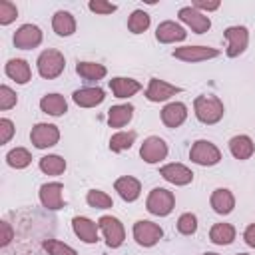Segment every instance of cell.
Returning <instances> with one entry per match:
<instances>
[{
    "instance_id": "cell-1",
    "label": "cell",
    "mask_w": 255,
    "mask_h": 255,
    "mask_svg": "<svg viewBox=\"0 0 255 255\" xmlns=\"http://www.w3.org/2000/svg\"><path fill=\"white\" fill-rule=\"evenodd\" d=\"M193 112H195V118L201 124L213 126L223 118L225 108H223V102L217 96H197L193 100Z\"/></svg>"
},
{
    "instance_id": "cell-2",
    "label": "cell",
    "mask_w": 255,
    "mask_h": 255,
    "mask_svg": "<svg viewBox=\"0 0 255 255\" xmlns=\"http://www.w3.org/2000/svg\"><path fill=\"white\" fill-rule=\"evenodd\" d=\"M36 66H38V74L44 78V80H54L58 78L64 68H66V58L60 50H54V48H48L44 50L38 60H36Z\"/></svg>"
},
{
    "instance_id": "cell-3",
    "label": "cell",
    "mask_w": 255,
    "mask_h": 255,
    "mask_svg": "<svg viewBox=\"0 0 255 255\" xmlns=\"http://www.w3.org/2000/svg\"><path fill=\"white\" fill-rule=\"evenodd\" d=\"M173 207H175V195H173V191H169L165 187H153L145 199V209L157 217L169 215L173 211Z\"/></svg>"
},
{
    "instance_id": "cell-4",
    "label": "cell",
    "mask_w": 255,
    "mask_h": 255,
    "mask_svg": "<svg viewBox=\"0 0 255 255\" xmlns=\"http://www.w3.org/2000/svg\"><path fill=\"white\" fill-rule=\"evenodd\" d=\"M189 159L193 163H197V165L209 167V165H215V163L221 161V151L213 141L197 139V141H193V145L189 149Z\"/></svg>"
},
{
    "instance_id": "cell-5",
    "label": "cell",
    "mask_w": 255,
    "mask_h": 255,
    "mask_svg": "<svg viewBox=\"0 0 255 255\" xmlns=\"http://www.w3.org/2000/svg\"><path fill=\"white\" fill-rule=\"evenodd\" d=\"M98 227L104 233V239H106V245L108 247L116 249V247H120L124 243L126 229H124V223L118 217H114V215H102L98 219Z\"/></svg>"
},
{
    "instance_id": "cell-6",
    "label": "cell",
    "mask_w": 255,
    "mask_h": 255,
    "mask_svg": "<svg viewBox=\"0 0 255 255\" xmlns=\"http://www.w3.org/2000/svg\"><path fill=\"white\" fill-rule=\"evenodd\" d=\"M131 233H133L135 243L141 245V247H153V245L163 237V229H161L157 223L149 221V219H139V221H135Z\"/></svg>"
},
{
    "instance_id": "cell-7",
    "label": "cell",
    "mask_w": 255,
    "mask_h": 255,
    "mask_svg": "<svg viewBox=\"0 0 255 255\" xmlns=\"http://www.w3.org/2000/svg\"><path fill=\"white\" fill-rule=\"evenodd\" d=\"M30 141H32V145L38 147V149H48V147H52V145H56V143L60 141V129H58V126H54V124H44V122H40V124H36V126L32 128V131H30Z\"/></svg>"
},
{
    "instance_id": "cell-8",
    "label": "cell",
    "mask_w": 255,
    "mask_h": 255,
    "mask_svg": "<svg viewBox=\"0 0 255 255\" xmlns=\"http://www.w3.org/2000/svg\"><path fill=\"white\" fill-rule=\"evenodd\" d=\"M223 36L227 40V56L229 58H237L247 50L249 30L245 26H229V28H225Z\"/></svg>"
},
{
    "instance_id": "cell-9",
    "label": "cell",
    "mask_w": 255,
    "mask_h": 255,
    "mask_svg": "<svg viewBox=\"0 0 255 255\" xmlns=\"http://www.w3.org/2000/svg\"><path fill=\"white\" fill-rule=\"evenodd\" d=\"M38 197H40L42 207H46L50 211H58V209L64 207V185L60 181L42 183L40 191H38Z\"/></svg>"
},
{
    "instance_id": "cell-10",
    "label": "cell",
    "mask_w": 255,
    "mask_h": 255,
    "mask_svg": "<svg viewBox=\"0 0 255 255\" xmlns=\"http://www.w3.org/2000/svg\"><path fill=\"white\" fill-rule=\"evenodd\" d=\"M139 157L145 163H159L161 159L167 157V143L159 135H149L143 139L139 147Z\"/></svg>"
},
{
    "instance_id": "cell-11",
    "label": "cell",
    "mask_w": 255,
    "mask_h": 255,
    "mask_svg": "<svg viewBox=\"0 0 255 255\" xmlns=\"http://www.w3.org/2000/svg\"><path fill=\"white\" fill-rule=\"evenodd\" d=\"M14 46L20 50H32L42 44V30L36 24H22L14 32Z\"/></svg>"
},
{
    "instance_id": "cell-12",
    "label": "cell",
    "mask_w": 255,
    "mask_h": 255,
    "mask_svg": "<svg viewBox=\"0 0 255 255\" xmlns=\"http://www.w3.org/2000/svg\"><path fill=\"white\" fill-rule=\"evenodd\" d=\"M217 56H219V50L211 46H181L173 50V58L181 62H203Z\"/></svg>"
},
{
    "instance_id": "cell-13",
    "label": "cell",
    "mask_w": 255,
    "mask_h": 255,
    "mask_svg": "<svg viewBox=\"0 0 255 255\" xmlns=\"http://www.w3.org/2000/svg\"><path fill=\"white\" fill-rule=\"evenodd\" d=\"M177 16H179V20H181L185 26H189L195 34H205V32L211 28L209 16H205L203 12L195 10L193 6H183V8H179Z\"/></svg>"
},
{
    "instance_id": "cell-14",
    "label": "cell",
    "mask_w": 255,
    "mask_h": 255,
    "mask_svg": "<svg viewBox=\"0 0 255 255\" xmlns=\"http://www.w3.org/2000/svg\"><path fill=\"white\" fill-rule=\"evenodd\" d=\"M179 92H181L179 86H173V84H169L165 80H159V78H151L147 88H145V98L149 102H165V100H169L171 96H175Z\"/></svg>"
},
{
    "instance_id": "cell-15",
    "label": "cell",
    "mask_w": 255,
    "mask_h": 255,
    "mask_svg": "<svg viewBox=\"0 0 255 255\" xmlns=\"http://www.w3.org/2000/svg\"><path fill=\"white\" fill-rule=\"evenodd\" d=\"M187 36L185 28L173 20H165L161 24H157L155 28V40L161 44H173V42H183Z\"/></svg>"
},
{
    "instance_id": "cell-16",
    "label": "cell",
    "mask_w": 255,
    "mask_h": 255,
    "mask_svg": "<svg viewBox=\"0 0 255 255\" xmlns=\"http://www.w3.org/2000/svg\"><path fill=\"white\" fill-rule=\"evenodd\" d=\"M159 175L173 185H187L193 181V171L183 163H167L159 169Z\"/></svg>"
},
{
    "instance_id": "cell-17",
    "label": "cell",
    "mask_w": 255,
    "mask_h": 255,
    "mask_svg": "<svg viewBox=\"0 0 255 255\" xmlns=\"http://www.w3.org/2000/svg\"><path fill=\"white\" fill-rule=\"evenodd\" d=\"M72 229H74L76 237H78L80 241H84V243H96V241H98V231H100V227H98V223L92 221L90 217L76 215V217L72 219Z\"/></svg>"
},
{
    "instance_id": "cell-18",
    "label": "cell",
    "mask_w": 255,
    "mask_h": 255,
    "mask_svg": "<svg viewBox=\"0 0 255 255\" xmlns=\"http://www.w3.org/2000/svg\"><path fill=\"white\" fill-rule=\"evenodd\" d=\"M114 189L118 191V195H120L124 201L131 203V201H135V199L139 197V193H141V183H139V179H135L133 175H122V177L116 179Z\"/></svg>"
},
{
    "instance_id": "cell-19",
    "label": "cell",
    "mask_w": 255,
    "mask_h": 255,
    "mask_svg": "<svg viewBox=\"0 0 255 255\" xmlns=\"http://www.w3.org/2000/svg\"><path fill=\"white\" fill-rule=\"evenodd\" d=\"M72 100L80 108H96L106 100V92L102 88H80L72 94Z\"/></svg>"
},
{
    "instance_id": "cell-20",
    "label": "cell",
    "mask_w": 255,
    "mask_h": 255,
    "mask_svg": "<svg viewBox=\"0 0 255 255\" xmlns=\"http://www.w3.org/2000/svg\"><path fill=\"white\" fill-rule=\"evenodd\" d=\"M187 120V106L183 102H169L161 110V122L167 128H179Z\"/></svg>"
},
{
    "instance_id": "cell-21",
    "label": "cell",
    "mask_w": 255,
    "mask_h": 255,
    "mask_svg": "<svg viewBox=\"0 0 255 255\" xmlns=\"http://www.w3.org/2000/svg\"><path fill=\"white\" fill-rule=\"evenodd\" d=\"M4 72L10 80H14L16 84H28L32 80V68L26 60L22 58H12L6 62L4 66Z\"/></svg>"
},
{
    "instance_id": "cell-22",
    "label": "cell",
    "mask_w": 255,
    "mask_h": 255,
    "mask_svg": "<svg viewBox=\"0 0 255 255\" xmlns=\"http://www.w3.org/2000/svg\"><path fill=\"white\" fill-rule=\"evenodd\" d=\"M209 203H211V207H213L215 213L227 215V213H231L233 207H235V197H233V193H231L227 187H217V189L211 193Z\"/></svg>"
},
{
    "instance_id": "cell-23",
    "label": "cell",
    "mask_w": 255,
    "mask_h": 255,
    "mask_svg": "<svg viewBox=\"0 0 255 255\" xmlns=\"http://www.w3.org/2000/svg\"><path fill=\"white\" fill-rule=\"evenodd\" d=\"M110 90L116 98H129L133 94H137L141 90V84L133 78H124V76H118V78H112L110 80Z\"/></svg>"
},
{
    "instance_id": "cell-24",
    "label": "cell",
    "mask_w": 255,
    "mask_h": 255,
    "mask_svg": "<svg viewBox=\"0 0 255 255\" xmlns=\"http://www.w3.org/2000/svg\"><path fill=\"white\" fill-rule=\"evenodd\" d=\"M229 151L235 159H249L255 153V143L249 135L239 133V135H233L229 139Z\"/></svg>"
},
{
    "instance_id": "cell-25",
    "label": "cell",
    "mask_w": 255,
    "mask_h": 255,
    "mask_svg": "<svg viewBox=\"0 0 255 255\" xmlns=\"http://www.w3.org/2000/svg\"><path fill=\"white\" fill-rule=\"evenodd\" d=\"M52 30L58 36H62V38L72 36L76 32V18H74V14L68 12V10H58L52 16Z\"/></svg>"
},
{
    "instance_id": "cell-26",
    "label": "cell",
    "mask_w": 255,
    "mask_h": 255,
    "mask_svg": "<svg viewBox=\"0 0 255 255\" xmlns=\"http://www.w3.org/2000/svg\"><path fill=\"white\" fill-rule=\"evenodd\" d=\"M135 108L131 104H118L108 110V124L110 128H124L131 122Z\"/></svg>"
},
{
    "instance_id": "cell-27",
    "label": "cell",
    "mask_w": 255,
    "mask_h": 255,
    "mask_svg": "<svg viewBox=\"0 0 255 255\" xmlns=\"http://www.w3.org/2000/svg\"><path fill=\"white\" fill-rule=\"evenodd\" d=\"M40 110L48 116L58 118V116H64L68 112V102L62 94H46L40 100Z\"/></svg>"
},
{
    "instance_id": "cell-28",
    "label": "cell",
    "mask_w": 255,
    "mask_h": 255,
    "mask_svg": "<svg viewBox=\"0 0 255 255\" xmlns=\"http://www.w3.org/2000/svg\"><path fill=\"white\" fill-rule=\"evenodd\" d=\"M76 74L88 82H98L102 78H106L108 70L104 64H98V62H78L76 64Z\"/></svg>"
},
{
    "instance_id": "cell-29",
    "label": "cell",
    "mask_w": 255,
    "mask_h": 255,
    "mask_svg": "<svg viewBox=\"0 0 255 255\" xmlns=\"http://www.w3.org/2000/svg\"><path fill=\"white\" fill-rule=\"evenodd\" d=\"M209 239L215 245H231L235 239V227L231 223H215L209 229Z\"/></svg>"
},
{
    "instance_id": "cell-30",
    "label": "cell",
    "mask_w": 255,
    "mask_h": 255,
    "mask_svg": "<svg viewBox=\"0 0 255 255\" xmlns=\"http://www.w3.org/2000/svg\"><path fill=\"white\" fill-rule=\"evenodd\" d=\"M38 167H40V171H44L46 175H60V173L66 171V159H64L62 155L48 153V155L40 157Z\"/></svg>"
},
{
    "instance_id": "cell-31",
    "label": "cell",
    "mask_w": 255,
    "mask_h": 255,
    "mask_svg": "<svg viewBox=\"0 0 255 255\" xmlns=\"http://www.w3.org/2000/svg\"><path fill=\"white\" fill-rule=\"evenodd\" d=\"M6 163L14 169H24L32 163V153L26 147H14L6 153Z\"/></svg>"
},
{
    "instance_id": "cell-32",
    "label": "cell",
    "mask_w": 255,
    "mask_h": 255,
    "mask_svg": "<svg viewBox=\"0 0 255 255\" xmlns=\"http://www.w3.org/2000/svg\"><path fill=\"white\" fill-rule=\"evenodd\" d=\"M135 141V131H116L112 137H110V149L114 153H120V151H126L133 145Z\"/></svg>"
},
{
    "instance_id": "cell-33",
    "label": "cell",
    "mask_w": 255,
    "mask_h": 255,
    "mask_svg": "<svg viewBox=\"0 0 255 255\" xmlns=\"http://www.w3.org/2000/svg\"><path fill=\"white\" fill-rule=\"evenodd\" d=\"M149 22H151V18H149L147 12H143V10H133V12L129 14V18H128V30H129L131 34H141V32H145V30L149 28Z\"/></svg>"
},
{
    "instance_id": "cell-34",
    "label": "cell",
    "mask_w": 255,
    "mask_h": 255,
    "mask_svg": "<svg viewBox=\"0 0 255 255\" xmlns=\"http://www.w3.org/2000/svg\"><path fill=\"white\" fill-rule=\"evenodd\" d=\"M86 201L94 209H110L114 205V199L106 191H102V189H90L86 193Z\"/></svg>"
},
{
    "instance_id": "cell-35",
    "label": "cell",
    "mask_w": 255,
    "mask_h": 255,
    "mask_svg": "<svg viewBox=\"0 0 255 255\" xmlns=\"http://www.w3.org/2000/svg\"><path fill=\"white\" fill-rule=\"evenodd\" d=\"M42 247L48 255H78V251L58 239H44L42 241Z\"/></svg>"
},
{
    "instance_id": "cell-36",
    "label": "cell",
    "mask_w": 255,
    "mask_h": 255,
    "mask_svg": "<svg viewBox=\"0 0 255 255\" xmlns=\"http://www.w3.org/2000/svg\"><path fill=\"white\" fill-rule=\"evenodd\" d=\"M177 231L181 235H193L197 231V215L195 213H181L177 219Z\"/></svg>"
},
{
    "instance_id": "cell-37",
    "label": "cell",
    "mask_w": 255,
    "mask_h": 255,
    "mask_svg": "<svg viewBox=\"0 0 255 255\" xmlns=\"http://www.w3.org/2000/svg\"><path fill=\"white\" fill-rule=\"evenodd\" d=\"M18 18V8L10 0H0V24L8 26Z\"/></svg>"
},
{
    "instance_id": "cell-38",
    "label": "cell",
    "mask_w": 255,
    "mask_h": 255,
    "mask_svg": "<svg viewBox=\"0 0 255 255\" xmlns=\"http://www.w3.org/2000/svg\"><path fill=\"white\" fill-rule=\"evenodd\" d=\"M16 104H18V96H16V92H14L12 88H8L6 84L0 86V110L6 112V110H10V108H14Z\"/></svg>"
},
{
    "instance_id": "cell-39",
    "label": "cell",
    "mask_w": 255,
    "mask_h": 255,
    "mask_svg": "<svg viewBox=\"0 0 255 255\" xmlns=\"http://www.w3.org/2000/svg\"><path fill=\"white\" fill-rule=\"evenodd\" d=\"M88 8H90L92 12H96V14H112V12L118 10L116 4L106 2V0H90V2H88Z\"/></svg>"
},
{
    "instance_id": "cell-40",
    "label": "cell",
    "mask_w": 255,
    "mask_h": 255,
    "mask_svg": "<svg viewBox=\"0 0 255 255\" xmlns=\"http://www.w3.org/2000/svg\"><path fill=\"white\" fill-rule=\"evenodd\" d=\"M14 131H16V128H14L12 120L2 118L0 120V143H8L12 139V135H14Z\"/></svg>"
},
{
    "instance_id": "cell-41",
    "label": "cell",
    "mask_w": 255,
    "mask_h": 255,
    "mask_svg": "<svg viewBox=\"0 0 255 255\" xmlns=\"http://www.w3.org/2000/svg\"><path fill=\"white\" fill-rule=\"evenodd\" d=\"M0 227H2L0 245H2V247H8V245H10V241L14 239V229H12V225H10L8 221H2V223H0Z\"/></svg>"
},
{
    "instance_id": "cell-42",
    "label": "cell",
    "mask_w": 255,
    "mask_h": 255,
    "mask_svg": "<svg viewBox=\"0 0 255 255\" xmlns=\"http://www.w3.org/2000/svg\"><path fill=\"white\" fill-rule=\"evenodd\" d=\"M191 6L195 8V10H207V12H213V10H217L219 6H221V2L219 0H213V2H203V0H195V2H191Z\"/></svg>"
},
{
    "instance_id": "cell-43",
    "label": "cell",
    "mask_w": 255,
    "mask_h": 255,
    "mask_svg": "<svg viewBox=\"0 0 255 255\" xmlns=\"http://www.w3.org/2000/svg\"><path fill=\"white\" fill-rule=\"evenodd\" d=\"M243 239H245V243H247L249 247L255 249V223H249V225H247V229L243 231Z\"/></svg>"
},
{
    "instance_id": "cell-44",
    "label": "cell",
    "mask_w": 255,
    "mask_h": 255,
    "mask_svg": "<svg viewBox=\"0 0 255 255\" xmlns=\"http://www.w3.org/2000/svg\"><path fill=\"white\" fill-rule=\"evenodd\" d=\"M203 255H219V253H203Z\"/></svg>"
},
{
    "instance_id": "cell-45",
    "label": "cell",
    "mask_w": 255,
    "mask_h": 255,
    "mask_svg": "<svg viewBox=\"0 0 255 255\" xmlns=\"http://www.w3.org/2000/svg\"><path fill=\"white\" fill-rule=\"evenodd\" d=\"M235 255H249V253H235Z\"/></svg>"
}]
</instances>
